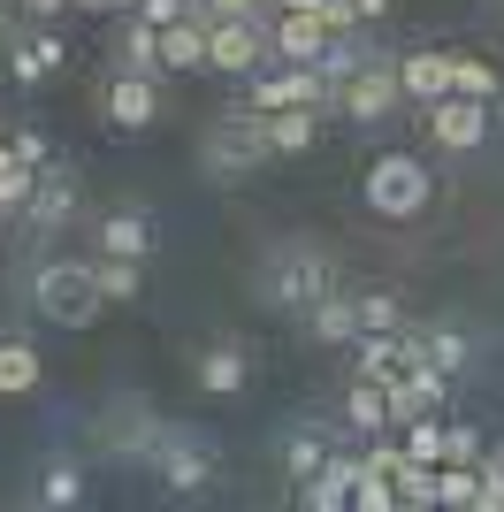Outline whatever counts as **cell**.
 Segmentation results:
<instances>
[{
	"label": "cell",
	"mask_w": 504,
	"mask_h": 512,
	"mask_svg": "<svg viewBox=\"0 0 504 512\" xmlns=\"http://www.w3.org/2000/svg\"><path fill=\"white\" fill-rule=\"evenodd\" d=\"M191 16L199 23H260V8L252 0H191Z\"/></svg>",
	"instance_id": "obj_36"
},
{
	"label": "cell",
	"mask_w": 504,
	"mask_h": 512,
	"mask_svg": "<svg viewBox=\"0 0 504 512\" xmlns=\"http://www.w3.org/2000/svg\"><path fill=\"white\" fill-rule=\"evenodd\" d=\"M306 321H314L321 344H359V299H336V291H321L314 306H306Z\"/></svg>",
	"instance_id": "obj_22"
},
{
	"label": "cell",
	"mask_w": 504,
	"mask_h": 512,
	"mask_svg": "<svg viewBox=\"0 0 504 512\" xmlns=\"http://www.w3.org/2000/svg\"><path fill=\"white\" fill-rule=\"evenodd\" d=\"M489 115H497L489 100H466V92H443V100L428 107V130H436V146H443V153H474V146L489 138Z\"/></svg>",
	"instance_id": "obj_8"
},
{
	"label": "cell",
	"mask_w": 504,
	"mask_h": 512,
	"mask_svg": "<svg viewBox=\"0 0 504 512\" xmlns=\"http://www.w3.org/2000/svg\"><path fill=\"white\" fill-rule=\"evenodd\" d=\"M0 46H8V0H0Z\"/></svg>",
	"instance_id": "obj_43"
},
{
	"label": "cell",
	"mask_w": 504,
	"mask_h": 512,
	"mask_svg": "<svg viewBox=\"0 0 504 512\" xmlns=\"http://www.w3.org/2000/svg\"><path fill=\"white\" fill-rule=\"evenodd\" d=\"M39 390V352L23 337H0V398H31Z\"/></svg>",
	"instance_id": "obj_24"
},
{
	"label": "cell",
	"mask_w": 504,
	"mask_h": 512,
	"mask_svg": "<svg viewBox=\"0 0 504 512\" xmlns=\"http://www.w3.org/2000/svg\"><path fill=\"white\" fill-rule=\"evenodd\" d=\"M100 253L146 260V253H153V222H146V214H138V207H115V214H107V222H100Z\"/></svg>",
	"instance_id": "obj_19"
},
{
	"label": "cell",
	"mask_w": 504,
	"mask_h": 512,
	"mask_svg": "<svg viewBox=\"0 0 504 512\" xmlns=\"http://www.w3.org/2000/svg\"><path fill=\"white\" fill-rule=\"evenodd\" d=\"M428 360H436V367H443V375H459V367H466V360H474V344H466V337H459V329H428Z\"/></svg>",
	"instance_id": "obj_33"
},
{
	"label": "cell",
	"mask_w": 504,
	"mask_h": 512,
	"mask_svg": "<svg viewBox=\"0 0 504 512\" xmlns=\"http://www.w3.org/2000/svg\"><path fill=\"white\" fill-rule=\"evenodd\" d=\"M92 283H100V299H107V306H130L138 291H146V260L100 253V260H92Z\"/></svg>",
	"instance_id": "obj_21"
},
{
	"label": "cell",
	"mask_w": 504,
	"mask_h": 512,
	"mask_svg": "<svg viewBox=\"0 0 504 512\" xmlns=\"http://www.w3.org/2000/svg\"><path fill=\"white\" fill-rule=\"evenodd\" d=\"M268 46L283 54V62H321V54L336 46V31L314 16V8H291V16H275V23H268Z\"/></svg>",
	"instance_id": "obj_12"
},
{
	"label": "cell",
	"mask_w": 504,
	"mask_h": 512,
	"mask_svg": "<svg viewBox=\"0 0 504 512\" xmlns=\"http://www.w3.org/2000/svg\"><path fill=\"white\" fill-rule=\"evenodd\" d=\"M344 421H352L359 436H382V428H390V390H382L375 375H352V390H344Z\"/></svg>",
	"instance_id": "obj_20"
},
{
	"label": "cell",
	"mask_w": 504,
	"mask_h": 512,
	"mask_svg": "<svg viewBox=\"0 0 504 512\" xmlns=\"http://www.w3.org/2000/svg\"><path fill=\"white\" fill-rule=\"evenodd\" d=\"M482 436H474V428L466 421H443V459H459V467H482Z\"/></svg>",
	"instance_id": "obj_34"
},
{
	"label": "cell",
	"mask_w": 504,
	"mask_h": 512,
	"mask_svg": "<svg viewBox=\"0 0 504 512\" xmlns=\"http://www.w3.org/2000/svg\"><path fill=\"white\" fill-rule=\"evenodd\" d=\"M474 512H504V444L482 451V497H474Z\"/></svg>",
	"instance_id": "obj_35"
},
{
	"label": "cell",
	"mask_w": 504,
	"mask_h": 512,
	"mask_svg": "<svg viewBox=\"0 0 504 512\" xmlns=\"http://www.w3.org/2000/svg\"><path fill=\"white\" fill-rule=\"evenodd\" d=\"M260 130H252V115L245 107H230V123L222 130H207V153H199V161H207V176L214 184H237V176H252V161H260Z\"/></svg>",
	"instance_id": "obj_5"
},
{
	"label": "cell",
	"mask_w": 504,
	"mask_h": 512,
	"mask_svg": "<svg viewBox=\"0 0 504 512\" xmlns=\"http://www.w3.org/2000/svg\"><path fill=\"white\" fill-rule=\"evenodd\" d=\"M8 146H16V161H31V169H46V161H54V153H46V130H16Z\"/></svg>",
	"instance_id": "obj_39"
},
{
	"label": "cell",
	"mask_w": 504,
	"mask_h": 512,
	"mask_svg": "<svg viewBox=\"0 0 504 512\" xmlns=\"http://www.w3.org/2000/svg\"><path fill=\"white\" fill-rule=\"evenodd\" d=\"M107 123L115 130H153L161 123V85L138 77V69H115V85H107Z\"/></svg>",
	"instance_id": "obj_10"
},
{
	"label": "cell",
	"mask_w": 504,
	"mask_h": 512,
	"mask_svg": "<svg viewBox=\"0 0 504 512\" xmlns=\"http://www.w3.org/2000/svg\"><path fill=\"white\" fill-rule=\"evenodd\" d=\"M8 222H16V214H8V207H0V245H8Z\"/></svg>",
	"instance_id": "obj_42"
},
{
	"label": "cell",
	"mask_w": 504,
	"mask_h": 512,
	"mask_svg": "<svg viewBox=\"0 0 504 512\" xmlns=\"http://www.w3.org/2000/svg\"><path fill=\"white\" fill-rule=\"evenodd\" d=\"M405 451H413L420 467H443V413H420V421H405Z\"/></svg>",
	"instance_id": "obj_30"
},
{
	"label": "cell",
	"mask_w": 504,
	"mask_h": 512,
	"mask_svg": "<svg viewBox=\"0 0 504 512\" xmlns=\"http://www.w3.org/2000/svg\"><path fill=\"white\" fill-rule=\"evenodd\" d=\"M130 16H146L153 31H168V23H184V16H191V0H138Z\"/></svg>",
	"instance_id": "obj_38"
},
{
	"label": "cell",
	"mask_w": 504,
	"mask_h": 512,
	"mask_svg": "<svg viewBox=\"0 0 504 512\" xmlns=\"http://www.w3.org/2000/svg\"><path fill=\"white\" fill-rule=\"evenodd\" d=\"M69 207H77V176H69L62 161H46V169H39V192H31V207H23V230H31V237H54L69 222Z\"/></svg>",
	"instance_id": "obj_11"
},
{
	"label": "cell",
	"mask_w": 504,
	"mask_h": 512,
	"mask_svg": "<svg viewBox=\"0 0 504 512\" xmlns=\"http://www.w3.org/2000/svg\"><path fill=\"white\" fill-rule=\"evenodd\" d=\"M252 130L268 153H306L321 130V107H275V115H252Z\"/></svg>",
	"instance_id": "obj_14"
},
{
	"label": "cell",
	"mask_w": 504,
	"mask_h": 512,
	"mask_svg": "<svg viewBox=\"0 0 504 512\" xmlns=\"http://www.w3.org/2000/svg\"><path fill=\"white\" fill-rule=\"evenodd\" d=\"M359 192H367V207H375L382 222H413V214L436 199V176H428V161H420V153H382Z\"/></svg>",
	"instance_id": "obj_2"
},
{
	"label": "cell",
	"mask_w": 504,
	"mask_h": 512,
	"mask_svg": "<svg viewBox=\"0 0 504 512\" xmlns=\"http://www.w3.org/2000/svg\"><path fill=\"white\" fill-rule=\"evenodd\" d=\"M359 329H398V299L390 291H359Z\"/></svg>",
	"instance_id": "obj_37"
},
{
	"label": "cell",
	"mask_w": 504,
	"mask_h": 512,
	"mask_svg": "<svg viewBox=\"0 0 504 512\" xmlns=\"http://www.w3.org/2000/svg\"><path fill=\"white\" fill-rule=\"evenodd\" d=\"M31 306L46 321H62V329H92L100 321V283H92V260H39V276H31Z\"/></svg>",
	"instance_id": "obj_1"
},
{
	"label": "cell",
	"mask_w": 504,
	"mask_h": 512,
	"mask_svg": "<svg viewBox=\"0 0 504 512\" xmlns=\"http://www.w3.org/2000/svg\"><path fill=\"white\" fill-rule=\"evenodd\" d=\"M352 482H359V459H321V474L298 482V505L306 512H336V505H352Z\"/></svg>",
	"instance_id": "obj_16"
},
{
	"label": "cell",
	"mask_w": 504,
	"mask_h": 512,
	"mask_svg": "<svg viewBox=\"0 0 504 512\" xmlns=\"http://www.w3.org/2000/svg\"><path fill=\"white\" fill-rule=\"evenodd\" d=\"M260 46H268V23H207V69L222 77H252Z\"/></svg>",
	"instance_id": "obj_9"
},
{
	"label": "cell",
	"mask_w": 504,
	"mask_h": 512,
	"mask_svg": "<svg viewBox=\"0 0 504 512\" xmlns=\"http://www.w3.org/2000/svg\"><path fill=\"white\" fill-rule=\"evenodd\" d=\"M451 92H466V100H489V107H497V69H489L482 54H459V62H451Z\"/></svg>",
	"instance_id": "obj_28"
},
{
	"label": "cell",
	"mask_w": 504,
	"mask_h": 512,
	"mask_svg": "<svg viewBox=\"0 0 504 512\" xmlns=\"http://www.w3.org/2000/svg\"><path fill=\"white\" fill-rule=\"evenodd\" d=\"M352 8H359V23H375L382 8H390V0H352Z\"/></svg>",
	"instance_id": "obj_40"
},
{
	"label": "cell",
	"mask_w": 504,
	"mask_h": 512,
	"mask_svg": "<svg viewBox=\"0 0 504 512\" xmlns=\"http://www.w3.org/2000/svg\"><path fill=\"white\" fill-rule=\"evenodd\" d=\"M39 505H46V512H69V505H84V474L69 467V459H54V467L39 474Z\"/></svg>",
	"instance_id": "obj_27"
},
{
	"label": "cell",
	"mask_w": 504,
	"mask_h": 512,
	"mask_svg": "<svg viewBox=\"0 0 504 512\" xmlns=\"http://www.w3.org/2000/svg\"><path fill=\"white\" fill-rule=\"evenodd\" d=\"M161 69H176V77H191V69H207V23L184 16L161 31Z\"/></svg>",
	"instance_id": "obj_18"
},
{
	"label": "cell",
	"mask_w": 504,
	"mask_h": 512,
	"mask_svg": "<svg viewBox=\"0 0 504 512\" xmlns=\"http://www.w3.org/2000/svg\"><path fill=\"white\" fill-rule=\"evenodd\" d=\"M123 69H138V77H161V31H153L146 16L123 23Z\"/></svg>",
	"instance_id": "obj_25"
},
{
	"label": "cell",
	"mask_w": 504,
	"mask_h": 512,
	"mask_svg": "<svg viewBox=\"0 0 504 512\" xmlns=\"http://www.w3.org/2000/svg\"><path fill=\"white\" fill-rule=\"evenodd\" d=\"M321 291H329V260H321L314 245H275L268 276H260V299L283 306V314H306Z\"/></svg>",
	"instance_id": "obj_3"
},
{
	"label": "cell",
	"mask_w": 504,
	"mask_h": 512,
	"mask_svg": "<svg viewBox=\"0 0 504 512\" xmlns=\"http://www.w3.org/2000/svg\"><path fill=\"white\" fill-rule=\"evenodd\" d=\"M321 459H329V451H321V436H314V428H298L291 444H283V467H291V482H306V474H321Z\"/></svg>",
	"instance_id": "obj_32"
},
{
	"label": "cell",
	"mask_w": 504,
	"mask_h": 512,
	"mask_svg": "<svg viewBox=\"0 0 504 512\" xmlns=\"http://www.w3.org/2000/svg\"><path fill=\"white\" fill-rule=\"evenodd\" d=\"M398 482V505H420V512H436V467H420L413 451H405V467L390 474Z\"/></svg>",
	"instance_id": "obj_29"
},
{
	"label": "cell",
	"mask_w": 504,
	"mask_h": 512,
	"mask_svg": "<svg viewBox=\"0 0 504 512\" xmlns=\"http://www.w3.org/2000/svg\"><path fill=\"white\" fill-rule=\"evenodd\" d=\"M153 459H161V490H176V497H199V490L214 482V459H207L199 444H184V436H168Z\"/></svg>",
	"instance_id": "obj_13"
},
{
	"label": "cell",
	"mask_w": 504,
	"mask_h": 512,
	"mask_svg": "<svg viewBox=\"0 0 504 512\" xmlns=\"http://www.w3.org/2000/svg\"><path fill=\"white\" fill-rule=\"evenodd\" d=\"M329 100L344 107L352 123H382V115H390V107L405 100V85H398V62H390V54H367V62H359L352 77H344V85L329 92Z\"/></svg>",
	"instance_id": "obj_4"
},
{
	"label": "cell",
	"mask_w": 504,
	"mask_h": 512,
	"mask_svg": "<svg viewBox=\"0 0 504 512\" xmlns=\"http://www.w3.org/2000/svg\"><path fill=\"white\" fill-rule=\"evenodd\" d=\"M275 8H283V16H291V8H314V0H275Z\"/></svg>",
	"instance_id": "obj_41"
},
{
	"label": "cell",
	"mask_w": 504,
	"mask_h": 512,
	"mask_svg": "<svg viewBox=\"0 0 504 512\" xmlns=\"http://www.w3.org/2000/svg\"><path fill=\"white\" fill-rule=\"evenodd\" d=\"M382 390H390V421H420V413H443L451 375H443L436 360H413V367H398V375H382Z\"/></svg>",
	"instance_id": "obj_7"
},
{
	"label": "cell",
	"mask_w": 504,
	"mask_h": 512,
	"mask_svg": "<svg viewBox=\"0 0 504 512\" xmlns=\"http://www.w3.org/2000/svg\"><path fill=\"white\" fill-rule=\"evenodd\" d=\"M451 62H459V54H398V85H405V100L436 107L443 92H451Z\"/></svg>",
	"instance_id": "obj_17"
},
{
	"label": "cell",
	"mask_w": 504,
	"mask_h": 512,
	"mask_svg": "<svg viewBox=\"0 0 504 512\" xmlns=\"http://www.w3.org/2000/svg\"><path fill=\"white\" fill-rule=\"evenodd\" d=\"M245 115H275V107H321L329 100V77L314 62H291L283 77H245Z\"/></svg>",
	"instance_id": "obj_6"
},
{
	"label": "cell",
	"mask_w": 504,
	"mask_h": 512,
	"mask_svg": "<svg viewBox=\"0 0 504 512\" xmlns=\"http://www.w3.org/2000/svg\"><path fill=\"white\" fill-rule=\"evenodd\" d=\"M245 352H237V344H214V352H199V390H214V398H237V390H245Z\"/></svg>",
	"instance_id": "obj_23"
},
{
	"label": "cell",
	"mask_w": 504,
	"mask_h": 512,
	"mask_svg": "<svg viewBox=\"0 0 504 512\" xmlns=\"http://www.w3.org/2000/svg\"><path fill=\"white\" fill-rule=\"evenodd\" d=\"M474 497H482V467H459V459H443V467H436V505L474 512Z\"/></svg>",
	"instance_id": "obj_26"
},
{
	"label": "cell",
	"mask_w": 504,
	"mask_h": 512,
	"mask_svg": "<svg viewBox=\"0 0 504 512\" xmlns=\"http://www.w3.org/2000/svg\"><path fill=\"white\" fill-rule=\"evenodd\" d=\"M352 505H359V512H390V505H398V482H390V474H375V467H367V459H359Z\"/></svg>",
	"instance_id": "obj_31"
},
{
	"label": "cell",
	"mask_w": 504,
	"mask_h": 512,
	"mask_svg": "<svg viewBox=\"0 0 504 512\" xmlns=\"http://www.w3.org/2000/svg\"><path fill=\"white\" fill-rule=\"evenodd\" d=\"M62 62H69V46L54 39V31H23V39H8V69H16L23 85H46Z\"/></svg>",
	"instance_id": "obj_15"
}]
</instances>
